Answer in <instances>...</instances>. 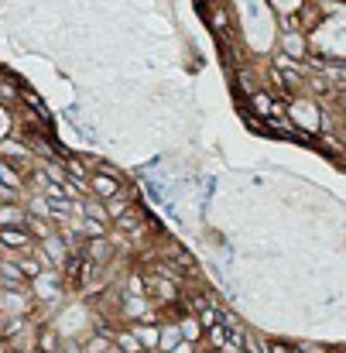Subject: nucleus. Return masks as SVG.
I'll use <instances>...</instances> for the list:
<instances>
[{
	"instance_id": "16",
	"label": "nucleus",
	"mask_w": 346,
	"mask_h": 353,
	"mask_svg": "<svg viewBox=\"0 0 346 353\" xmlns=\"http://www.w3.org/2000/svg\"><path fill=\"white\" fill-rule=\"evenodd\" d=\"M295 353H329V350L319 347V343H295Z\"/></svg>"
},
{
	"instance_id": "7",
	"label": "nucleus",
	"mask_w": 346,
	"mask_h": 353,
	"mask_svg": "<svg viewBox=\"0 0 346 353\" xmlns=\"http://www.w3.org/2000/svg\"><path fill=\"white\" fill-rule=\"evenodd\" d=\"M309 34H302V31H281V55H288V59H295V62H305V55H309Z\"/></svg>"
},
{
	"instance_id": "6",
	"label": "nucleus",
	"mask_w": 346,
	"mask_h": 353,
	"mask_svg": "<svg viewBox=\"0 0 346 353\" xmlns=\"http://www.w3.org/2000/svg\"><path fill=\"white\" fill-rule=\"evenodd\" d=\"M83 257L90 261V268H107L114 261V243L110 236H90L83 247Z\"/></svg>"
},
{
	"instance_id": "4",
	"label": "nucleus",
	"mask_w": 346,
	"mask_h": 353,
	"mask_svg": "<svg viewBox=\"0 0 346 353\" xmlns=\"http://www.w3.org/2000/svg\"><path fill=\"white\" fill-rule=\"evenodd\" d=\"M86 189H90V196H96V199H110V196H116V192L123 189V179L93 168V172L86 175Z\"/></svg>"
},
{
	"instance_id": "13",
	"label": "nucleus",
	"mask_w": 346,
	"mask_h": 353,
	"mask_svg": "<svg viewBox=\"0 0 346 353\" xmlns=\"http://www.w3.org/2000/svg\"><path fill=\"white\" fill-rule=\"evenodd\" d=\"M107 350H114V336H110V333H93V336L83 343L79 353H107Z\"/></svg>"
},
{
	"instance_id": "11",
	"label": "nucleus",
	"mask_w": 346,
	"mask_h": 353,
	"mask_svg": "<svg viewBox=\"0 0 346 353\" xmlns=\"http://www.w3.org/2000/svg\"><path fill=\"white\" fill-rule=\"evenodd\" d=\"M24 216H28L24 206H17V203H0V227H17V223H24Z\"/></svg>"
},
{
	"instance_id": "12",
	"label": "nucleus",
	"mask_w": 346,
	"mask_h": 353,
	"mask_svg": "<svg viewBox=\"0 0 346 353\" xmlns=\"http://www.w3.org/2000/svg\"><path fill=\"white\" fill-rule=\"evenodd\" d=\"M14 264H17V271L24 274V281H31V278H38V274L45 271V264H41L34 254H24V257H17Z\"/></svg>"
},
{
	"instance_id": "8",
	"label": "nucleus",
	"mask_w": 346,
	"mask_h": 353,
	"mask_svg": "<svg viewBox=\"0 0 346 353\" xmlns=\"http://www.w3.org/2000/svg\"><path fill=\"white\" fill-rule=\"evenodd\" d=\"M34 350L38 353H59L62 350V333H59V326L38 323V326H34Z\"/></svg>"
},
{
	"instance_id": "17",
	"label": "nucleus",
	"mask_w": 346,
	"mask_h": 353,
	"mask_svg": "<svg viewBox=\"0 0 346 353\" xmlns=\"http://www.w3.org/2000/svg\"><path fill=\"white\" fill-rule=\"evenodd\" d=\"M137 353H158V350H137Z\"/></svg>"
},
{
	"instance_id": "15",
	"label": "nucleus",
	"mask_w": 346,
	"mask_h": 353,
	"mask_svg": "<svg viewBox=\"0 0 346 353\" xmlns=\"http://www.w3.org/2000/svg\"><path fill=\"white\" fill-rule=\"evenodd\" d=\"M267 353H295V347L285 343V340H271V343H267Z\"/></svg>"
},
{
	"instance_id": "10",
	"label": "nucleus",
	"mask_w": 346,
	"mask_h": 353,
	"mask_svg": "<svg viewBox=\"0 0 346 353\" xmlns=\"http://www.w3.org/2000/svg\"><path fill=\"white\" fill-rule=\"evenodd\" d=\"M175 323H179V333H182V340H189V343H199V340H203V326H199L196 312H182Z\"/></svg>"
},
{
	"instance_id": "9",
	"label": "nucleus",
	"mask_w": 346,
	"mask_h": 353,
	"mask_svg": "<svg viewBox=\"0 0 346 353\" xmlns=\"http://www.w3.org/2000/svg\"><path fill=\"white\" fill-rule=\"evenodd\" d=\"M158 326H161V323H130L127 330L137 336V343H141L144 350H154V347H158Z\"/></svg>"
},
{
	"instance_id": "5",
	"label": "nucleus",
	"mask_w": 346,
	"mask_h": 353,
	"mask_svg": "<svg viewBox=\"0 0 346 353\" xmlns=\"http://www.w3.org/2000/svg\"><path fill=\"white\" fill-rule=\"evenodd\" d=\"M65 254H69V247H65V240H62V234H59V230H55V234H48L45 240H38V261H41V264L59 268Z\"/></svg>"
},
{
	"instance_id": "3",
	"label": "nucleus",
	"mask_w": 346,
	"mask_h": 353,
	"mask_svg": "<svg viewBox=\"0 0 346 353\" xmlns=\"http://www.w3.org/2000/svg\"><path fill=\"white\" fill-rule=\"evenodd\" d=\"M0 158L10 165V168H17L21 175L31 168V148L24 144V141H14V137H7V141H0Z\"/></svg>"
},
{
	"instance_id": "2",
	"label": "nucleus",
	"mask_w": 346,
	"mask_h": 353,
	"mask_svg": "<svg viewBox=\"0 0 346 353\" xmlns=\"http://www.w3.org/2000/svg\"><path fill=\"white\" fill-rule=\"evenodd\" d=\"M0 247H3L7 254H31V250H34V236L28 234L24 223H17V227H0Z\"/></svg>"
},
{
	"instance_id": "18",
	"label": "nucleus",
	"mask_w": 346,
	"mask_h": 353,
	"mask_svg": "<svg viewBox=\"0 0 346 353\" xmlns=\"http://www.w3.org/2000/svg\"><path fill=\"white\" fill-rule=\"evenodd\" d=\"M107 353H116V347H114V350H107Z\"/></svg>"
},
{
	"instance_id": "14",
	"label": "nucleus",
	"mask_w": 346,
	"mask_h": 353,
	"mask_svg": "<svg viewBox=\"0 0 346 353\" xmlns=\"http://www.w3.org/2000/svg\"><path fill=\"white\" fill-rule=\"evenodd\" d=\"M0 185H7V189H17V192L24 189V175H21L17 168H10L3 158H0Z\"/></svg>"
},
{
	"instance_id": "1",
	"label": "nucleus",
	"mask_w": 346,
	"mask_h": 353,
	"mask_svg": "<svg viewBox=\"0 0 346 353\" xmlns=\"http://www.w3.org/2000/svg\"><path fill=\"white\" fill-rule=\"evenodd\" d=\"M59 274H62V285H65V292H69V288H83V285L90 281L93 268H90V261L83 257V250H69V254L62 257V264H59Z\"/></svg>"
}]
</instances>
